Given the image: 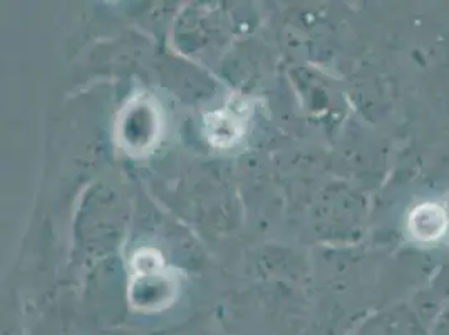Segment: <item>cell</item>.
I'll return each instance as SVG.
<instances>
[{
  "mask_svg": "<svg viewBox=\"0 0 449 335\" xmlns=\"http://www.w3.org/2000/svg\"><path fill=\"white\" fill-rule=\"evenodd\" d=\"M252 109L248 102L240 99L226 104L221 111L210 113L205 117V131L210 143L220 148L233 146L245 134Z\"/></svg>",
  "mask_w": 449,
  "mask_h": 335,
  "instance_id": "obj_1",
  "label": "cell"
}]
</instances>
